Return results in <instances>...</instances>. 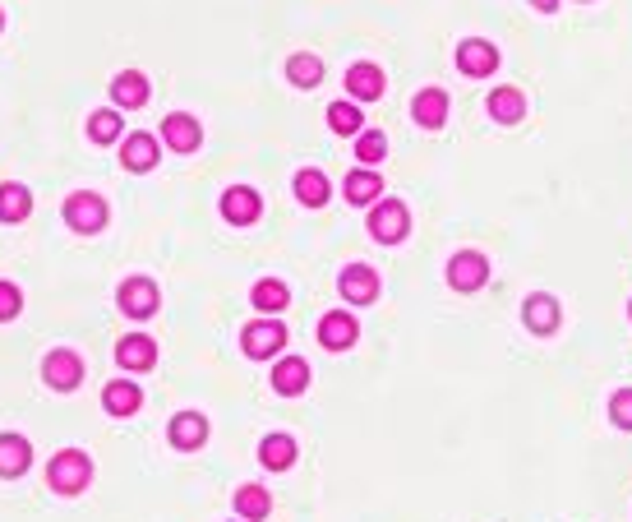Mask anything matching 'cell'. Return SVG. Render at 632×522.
Listing matches in <instances>:
<instances>
[{
    "instance_id": "obj_17",
    "label": "cell",
    "mask_w": 632,
    "mask_h": 522,
    "mask_svg": "<svg viewBox=\"0 0 632 522\" xmlns=\"http://www.w3.org/2000/svg\"><path fill=\"white\" fill-rule=\"evenodd\" d=\"M157 158H162V148L153 144V134H130L125 148H120V162H125L130 171H153Z\"/></svg>"
},
{
    "instance_id": "obj_18",
    "label": "cell",
    "mask_w": 632,
    "mask_h": 522,
    "mask_svg": "<svg viewBox=\"0 0 632 522\" xmlns=\"http://www.w3.org/2000/svg\"><path fill=\"white\" fill-rule=\"evenodd\" d=\"M356 319L351 315H323V324H319V342L328 347V352H346L351 342H356Z\"/></svg>"
},
{
    "instance_id": "obj_32",
    "label": "cell",
    "mask_w": 632,
    "mask_h": 522,
    "mask_svg": "<svg viewBox=\"0 0 632 522\" xmlns=\"http://www.w3.org/2000/svg\"><path fill=\"white\" fill-rule=\"evenodd\" d=\"M120 134V111H93V121H88V139L93 144H111Z\"/></svg>"
},
{
    "instance_id": "obj_29",
    "label": "cell",
    "mask_w": 632,
    "mask_h": 522,
    "mask_svg": "<svg viewBox=\"0 0 632 522\" xmlns=\"http://www.w3.org/2000/svg\"><path fill=\"white\" fill-rule=\"evenodd\" d=\"M287 79L296 88H314L323 79V61H319V56H291V61H287Z\"/></svg>"
},
{
    "instance_id": "obj_36",
    "label": "cell",
    "mask_w": 632,
    "mask_h": 522,
    "mask_svg": "<svg viewBox=\"0 0 632 522\" xmlns=\"http://www.w3.org/2000/svg\"><path fill=\"white\" fill-rule=\"evenodd\" d=\"M531 5H536V10H554V5H559V0H531Z\"/></svg>"
},
{
    "instance_id": "obj_22",
    "label": "cell",
    "mask_w": 632,
    "mask_h": 522,
    "mask_svg": "<svg viewBox=\"0 0 632 522\" xmlns=\"http://www.w3.org/2000/svg\"><path fill=\"white\" fill-rule=\"evenodd\" d=\"M489 116L499 125H517L526 116V98L517 88H494V93H489Z\"/></svg>"
},
{
    "instance_id": "obj_34",
    "label": "cell",
    "mask_w": 632,
    "mask_h": 522,
    "mask_svg": "<svg viewBox=\"0 0 632 522\" xmlns=\"http://www.w3.org/2000/svg\"><path fill=\"white\" fill-rule=\"evenodd\" d=\"M609 421L619 425V430H632V389H619L609 398Z\"/></svg>"
},
{
    "instance_id": "obj_35",
    "label": "cell",
    "mask_w": 632,
    "mask_h": 522,
    "mask_svg": "<svg viewBox=\"0 0 632 522\" xmlns=\"http://www.w3.org/2000/svg\"><path fill=\"white\" fill-rule=\"evenodd\" d=\"M19 310H24V296H19V287L0 282V324H5V319H14Z\"/></svg>"
},
{
    "instance_id": "obj_15",
    "label": "cell",
    "mask_w": 632,
    "mask_h": 522,
    "mask_svg": "<svg viewBox=\"0 0 632 522\" xmlns=\"http://www.w3.org/2000/svg\"><path fill=\"white\" fill-rule=\"evenodd\" d=\"M102 407H107L111 416H134L144 407V393L134 389L130 379H111L107 389H102Z\"/></svg>"
},
{
    "instance_id": "obj_7",
    "label": "cell",
    "mask_w": 632,
    "mask_h": 522,
    "mask_svg": "<svg viewBox=\"0 0 632 522\" xmlns=\"http://www.w3.org/2000/svg\"><path fill=\"white\" fill-rule=\"evenodd\" d=\"M162 305V296H157V282L153 278H130L125 287H120V310L130 319H148Z\"/></svg>"
},
{
    "instance_id": "obj_12",
    "label": "cell",
    "mask_w": 632,
    "mask_h": 522,
    "mask_svg": "<svg viewBox=\"0 0 632 522\" xmlns=\"http://www.w3.org/2000/svg\"><path fill=\"white\" fill-rule=\"evenodd\" d=\"M116 361L125 365V370H153L157 365V347H153V338L148 333H130V338H120V347H116Z\"/></svg>"
},
{
    "instance_id": "obj_1",
    "label": "cell",
    "mask_w": 632,
    "mask_h": 522,
    "mask_svg": "<svg viewBox=\"0 0 632 522\" xmlns=\"http://www.w3.org/2000/svg\"><path fill=\"white\" fill-rule=\"evenodd\" d=\"M47 481H51V490H56V495H84L88 481H93V462H88V453L65 449V453H56V458H51Z\"/></svg>"
},
{
    "instance_id": "obj_3",
    "label": "cell",
    "mask_w": 632,
    "mask_h": 522,
    "mask_svg": "<svg viewBox=\"0 0 632 522\" xmlns=\"http://www.w3.org/2000/svg\"><path fill=\"white\" fill-rule=\"evenodd\" d=\"M240 347H245V356H254V361L277 356L282 347H287V328L273 324V319H254V324L240 333Z\"/></svg>"
},
{
    "instance_id": "obj_23",
    "label": "cell",
    "mask_w": 632,
    "mask_h": 522,
    "mask_svg": "<svg viewBox=\"0 0 632 522\" xmlns=\"http://www.w3.org/2000/svg\"><path fill=\"white\" fill-rule=\"evenodd\" d=\"M522 319L531 333H554V328H559V301H554V296H531Z\"/></svg>"
},
{
    "instance_id": "obj_10",
    "label": "cell",
    "mask_w": 632,
    "mask_h": 522,
    "mask_svg": "<svg viewBox=\"0 0 632 522\" xmlns=\"http://www.w3.org/2000/svg\"><path fill=\"white\" fill-rule=\"evenodd\" d=\"M342 296L351 305H374V301H379V273L365 268V264H351L342 273Z\"/></svg>"
},
{
    "instance_id": "obj_26",
    "label": "cell",
    "mask_w": 632,
    "mask_h": 522,
    "mask_svg": "<svg viewBox=\"0 0 632 522\" xmlns=\"http://www.w3.org/2000/svg\"><path fill=\"white\" fill-rule=\"evenodd\" d=\"M346 199H351V204H374V199L383 195V181H379V171H351V176H346Z\"/></svg>"
},
{
    "instance_id": "obj_20",
    "label": "cell",
    "mask_w": 632,
    "mask_h": 522,
    "mask_svg": "<svg viewBox=\"0 0 632 522\" xmlns=\"http://www.w3.org/2000/svg\"><path fill=\"white\" fill-rule=\"evenodd\" d=\"M162 139H167V148H176V153H194V148H199V125L190 121V116H167V121H162Z\"/></svg>"
},
{
    "instance_id": "obj_30",
    "label": "cell",
    "mask_w": 632,
    "mask_h": 522,
    "mask_svg": "<svg viewBox=\"0 0 632 522\" xmlns=\"http://www.w3.org/2000/svg\"><path fill=\"white\" fill-rule=\"evenodd\" d=\"M250 301L259 305V310H282V305L291 301V296H287V282H277V278H263V282H254Z\"/></svg>"
},
{
    "instance_id": "obj_11",
    "label": "cell",
    "mask_w": 632,
    "mask_h": 522,
    "mask_svg": "<svg viewBox=\"0 0 632 522\" xmlns=\"http://www.w3.org/2000/svg\"><path fill=\"white\" fill-rule=\"evenodd\" d=\"M346 88H351V98H356V102H374V98H383L388 79H383L379 65L360 61V65H351V70H346Z\"/></svg>"
},
{
    "instance_id": "obj_33",
    "label": "cell",
    "mask_w": 632,
    "mask_h": 522,
    "mask_svg": "<svg viewBox=\"0 0 632 522\" xmlns=\"http://www.w3.org/2000/svg\"><path fill=\"white\" fill-rule=\"evenodd\" d=\"M356 153H360V162H383L388 158V139H383L379 130H360Z\"/></svg>"
},
{
    "instance_id": "obj_5",
    "label": "cell",
    "mask_w": 632,
    "mask_h": 522,
    "mask_svg": "<svg viewBox=\"0 0 632 522\" xmlns=\"http://www.w3.org/2000/svg\"><path fill=\"white\" fill-rule=\"evenodd\" d=\"M65 222H70L74 231L93 236V231H102V222H107V204L97 195H88V190H79V195L65 199Z\"/></svg>"
},
{
    "instance_id": "obj_19",
    "label": "cell",
    "mask_w": 632,
    "mask_h": 522,
    "mask_svg": "<svg viewBox=\"0 0 632 522\" xmlns=\"http://www.w3.org/2000/svg\"><path fill=\"white\" fill-rule=\"evenodd\" d=\"M203 439H208V421H203L199 412H180L176 421H171V444L176 449H203Z\"/></svg>"
},
{
    "instance_id": "obj_2",
    "label": "cell",
    "mask_w": 632,
    "mask_h": 522,
    "mask_svg": "<svg viewBox=\"0 0 632 522\" xmlns=\"http://www.w3.org/2000/svg\"><path fill=\"white\" fill-rule=\"evenodd\" d=\"M370 231H374V241H383V245L406 241V231H411V213H406V204H397V199H383V204H374Z\"/></svg>"
},
{
    "instance_id": "obj_25",
    "label": "cell",
    "mask_w": 632,
    "mask_h": 522,
    "mask_svg": "<svg viewBox=\"0 0 632 522\" xmlns=\"http://www.w3.org/2000/svg\"><path fill=\"white\" fill-rule=\"evenodd\" d=\"M328 195H333V190H328V176H323V171L305 167L296 176V199L305 208H323V204H328Z\"/></svg>"
},
{
    "instance_id": "obj_6",
    "label": "cell",
    "mask_w": 632,
    "mask_h": 522,
    "mask_svg": "<svg viewBox=\"0 0 632 522\" xmlns=\"http://www.w3.org/2000/svg\"><path fill=\"white\" fill-rule=\"evenodd\" d=\"M485 278H489V259L480 250H462V255L448 259V282L457 292H476V287H485Z\"/></svg>"
},
{
    "instance_id": "obj_13",
    "label": "cell",
    "mask_w": 632,
    "mask_h": 522,
    "mask_svg": "<svg viewBox=\"0 0 632 522\" xmlns=\"http://www.w3.org/2000/svg\"><path fill=\"white\" fill-rule=\"evenodd\" d=\"M411 116H416L425 130H439V125H448V93H443V88H425V93H416V102H411Z\"/></svg>"
},
{
    "instance_id": "obj_9",
    "label": "cell",
    "mask_w": 632,
    "mask_h": 522,
    "mask_svg": "<svg viewBox=\"0 0 632 522\" xmlns=\"http://www.w3.org/2000/svg\"><path fill=\"white\" fill-rule=\"evenodd\" d=\"M222 213H227V222H236V227H250V222H259L263 199L254 195L250 185H231L227 195H222Z\"/></svg>"
},
{
    "instance_id": "obj_28",
    "label": "cell",
    "mask_w": 632,
    "mask_h": 522,
    "mask_svg": "<svg viewBox=\"0 0 632 522\" xmlns=\"http://www.w3.org/2000/svg\"><path fill=\"white\" fill-rule=\"evenodd\" d=\"M268 509H273V495H268L263 486H240L236 490V513L240 518L259 522V518H268Z\"/></svg>"
},
{
    "instance_id": "obj_24",
    "label": "cell",
    "mask_w": 632,
    "mask_h": 522,
    "mask_svg": "<svg viewBox=\"0 0 632 522\" xmlns=\"http://www.w3.org/2000/svg\"><path fill=\"white\" fill-rule=\"evenodd\" d=\"M259 458H263L268 472H287L291 462H296V439H291V435H268L259 444Z\"/></svg>"
},
{
    "instance_id": "obj_21",
    "label": "cell",
    "mask_w": 632,
    "mask_h": 522,
    "mask_svg": "<svg viewBox=\"0 0 632 522\" xmlns=\"http://www.w3.org/2000/svg\"><path fill=\"white\" fill-rule=\"evenodd\" d=\"M111 98H116V107H144L148 102V79L139 70H125L111 79Z\"/></svg>"
},
{
    "instance_id": "obj_27",
    "label": "cell",
    "mask_w": 632,
    "mask_h": 522,
    "mask_svg": "<svg viewBox=\"0 0 632 522\" xmlns=\"http://www.w3.org/2000/svg\"><path fill=\"white\" fill-rule=\"evenodd\" d=\"M33 213V195L24 185H0V222H24Z\"/></svg>"
},
{
    "instance_id": "obj_4",
    "label": "cell",
    "mask_w": 632,
    "mask_h": 522,
    "mask_svg": "<svg viewBox=\"0 0 632 522\" xmlns=\"http://www.w3.org/2000/svg\"><path fill=\"white\" fill-rule=\"evenodd\" d=\"M42 379H47L51 389H60V393H70V389H79L84 384V361H79V352H51L47 361H42Z\"/></svg>"
},
{
    "instance_id": "obj_31",
    "label": "cell",
    "mask_w": 632,
    "mask_h": 522,
    "mask_svg": "<svg viewBox=\"0 0 632 522\" xmlns=\"http://www.w3.org/2000/svg\"><path fill=\"white\" fill-rule=\"evenodd\" d=\"M328 125H333L337 134H360L365 130V116L356 111V102H333V107H328Z\"/></svg>"
},
{
    "instance_id": "obj_14",
    "label": "cell",
    "mask_w": 632,
    "mask_h": 522,
    "mask_svg": "<svg viewBox=\"0 0 632 522\" xmlns=\"http://www.w3.org/2000/svg\"><path fill=\"white\" fill-rule=\"evenodd\" d=\"M273 389L282 393V398H296V393L310 389V365L300 361V356H287V361H277L273 370Z\"/></svg>"
},
{
    "instance_id": "obj_16",
    "label": "cell",
    "mask_w": 632,
    "mask_h": 522,
    "mask_svg": "<svg viewBox=\"0 0 632 522\" xmlns=\"http://www.w3.org/2000/svg\"><path fill=\"white\" fill-rule=\"evenodd\" d=\"M33 462V444L24 435H0V476H24Z\"/></svg>"
},
{
    "instance_id": "obj_8",
    "label": "cell",
    "mask_w": 632,
    "mask_h": 522,
    "mask_svg": "<svg viewBox=\"0 0 632 522\" xmlns=\"http://www.w3.org/2000/svg\"><path fill=\"white\" fill-rule=\"evenodd\" d=\"M457 65H462V74H471V79H485V74L499 70V51L489 47V42H480V37H466L462 47H457Z\"/></svg>"
}]
</instances>
